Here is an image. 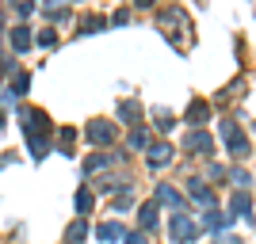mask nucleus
Listing matches in <instances>:
<instances>
[{"label": "nucleus", "mask_w": 256, "mask_h": 244, "mask_svg": "<svg viewBox=\"0 0 256 244\" xmlns=\"http://www.w3.org/2000/svg\"><path fill=\"white\" fill-rule=\"evenodd\" d=\"M76 210H80V214L92 210V191H76Z\"/></svg>", "instance_id": "18"}, {"label": "nucleus", "mask_w": 256, "mask_h": 244, "mask_svg": "<svg viewBox=\"0 0 256 244\" xmlns=\"http://www.w3.org/2000/svg\"><path fill=\"white\" fill-rule=\"evenodd\" d=\"M199 233V225L188 218V214H172V222H168V237L176 244H184V241H192V237Z\"/></svg>", "instance_id": "3"}, {"label": "nucleus", "mask_w": 256, "mask_h": 244, "mask_svg": "<svg viewBox=\"0 0 256 244\" xmlns=\"http://www.w3.org/2000/svg\"><path fill=\"white\" fill-rule=\"evenodd\" d=\"M12 46H16V50H27V46H31V34H27V27H16V31H12Z\"/></svg>", "instance_id": "14"}, {"label": "nucleus", "mask_w": 256, "mask_h": 244, "mask_svg": "<svg viewBox=\"0 0 256 244\" xmlns=\"http://www.w3.org/2000/svg\"><path fill=\"white\" fill-rule=\"evenodd\" d=\"M0 126H4V122H0Z\"/></svg>", "instance_id": "26"}, {"label": "nucleus", "mask_w": 256, "mask_h": 244, "mask_svg": "<svg viewBox=\"0 0 256 244\" xmlns=\"http://www.w3.org/2000/svg\"><path fill=\"white\" fill-rule=\"evenodd\" d=\"M222 141H226V149H230L234 157H248V138L241 134L237 122H230V118L222 122Z\"/></svg>", "instance_id": "2"}, {"label": "nucleus", "mask_w": 256, "mask_h": 244, "mask_svg": "<svg viewBox=\"0 0 256 244\" xmlns=\"http://www.w3.org/2000/svg\"><path fill=\"white\" fill-rule=\"evenodd\" d=\"M153 118H157V126H160V130H172V126H176L172 111H153Z\"/></svg>", "instance_id": "16"}, {"label": "nucleus", "mask_w": 256, "mask_h": 244, "mask_svg": "<svg viewBox=\"0 0 256 244\" xmlns=\"http://www.w3.org/2000/svg\"><path fill=\"white\" fill-rule=\"evenodd\" d=\"M122 241H126V244H150V241H146V233H126Z\"/></svg>", "instance_id": "23"}, {"label": "nucleus", "mask_w": 256, "mask_h": 244, "mask_svg": "<svg viewBox=\"0 0 256 244\" xmlns=\"http://www.w3.org/2000/svg\"><path fill=\"white\" fill-rule=\"evenodd\" d=\"M54 42H58V38H54L50 31H42V34H38V46H54Z\"/></svg>", "instance_id": "24"}, {"label": "nucleus", "mask_w": 256, "mask_h": 244, "mask_svg": "<svg viewBox=\"0 0 256 244\" xmlns=\"http://www.w3.org/2000/svg\"><path fill=\"white\" fill-rule=\"evenodd\" d=\"M23 130H27V145L34 157L46 153V138H50V118L46 111H23Z\"/></svg>", "instance_id": "1"}, {"label": "nucleus", "mask_w": 256, "mask_h": 244, "mask_svg": "<svg viewBox=\"0 0 256 244\" xmlns=\"http://www.w3.org/2000/svg\"><path fill=\"white\" fill-rule=\"evenodd\" d=\"M188 149H192V153H210V138H206L203 130H192V134H188Z\"/></svg>", "instance_id": "8"}, {"label": "nucleus", "mask_w": 256, "mask_h": 244, "mask_svg": "<svg viewBox=\"0 0 256 244\" xmlns=\"http://www.w3.org/2000/svg\"><path fill=\"white\" fill-rule=\"evenodd\" d=\"M214 244H241V237H234V233H218V237H214Z\"/></svg>", "instance_id": "21"}, {"label": "nucleus", "mask_w": 256, "mask_h": 244, "mask_svg": "<svg viewBox=\"0 0 256 244\" xmlns=\"http://www.w3.org/2000/svg\"><path fill=\"white\" fill-rule=\"evenodd\" d=\"M80 27H84V31H80V34H96V31H104V27H107V19H100V15H92V19H84V23H80Z\"/></svg>", "instance_id": "15"}, {"label": "nucleus", "mask_w": 256, "mask_h": 244, "mask_svg": "<svg viewBox=\"0 0 256 244\" xmlns=\"http://www.w3.org/2000/svg\"><path fill=\"white\" fill-rule=\"evenodd\" d=\"M206 118H210V103H199V99H195V103L188 107V122H192V126H203Z\"/></svg>", "instance_id": "7"}, {"label": "nucleus", "mask_w": 256, "mask_h": 244, "mask_svg": "<svg viewBox=\"0 0 256 244\" xmlns=\"http://www.w3.org/2000/svg\"><path fill=\"white\" fill-rule=\"evenodd\" d=\"M88 138L96 141V145H104V141H115V122H104V118H96V122L88 126Z\"/></svg>", "instance_id": "4"}, {"label": "nucleus", "mask_w": 256, "mask_h": 244, "mask_svg": "<svg viewBox=\"0 0 256 244\" xmlns=\"http://www.w3.org/2000/svg\"><path fill=\"white\" fill-rule=\"evenodd\" d=\"M118 118H126V122L138 126V122H142V107L134 103V99H122V103H118Z\"/></svg>", "instance_id": "11"}, {"label": "nucleus", "mask_w": 256, "mask_h": 244, "mask_svg": "<svg viewBox=\"0 0 256 244\" xmlns=\"http://www.w3.org/2000/svg\"><path fill=\"white\" fill-rule=\"evenodd\" d=\"M157 225V202H146L142 206V229H153Z\"/></svg>", "instance_id": "12"}, {"label": "nucleus", "mask_w": 256, "mask_h": 244, "mask_svg": "<svg viewBox=\"0 0 256 244\" xmlns=\"http://www.w3.org/2000/svg\"><path fill=\"white\" fill-rule=\"evenodd\" d=\"M96 237H100V241H107V244H115V241H122L126 233H122V225H118V222H104L96 229Z\"/></svg>", "instance_id": "6"}, {"label": "nucleus", "mask_w": 256, "mask_h": 244, "mask_svg": "<svg viewBox=\"0 0 256 244\" xmlns=\"http://www.w3.org/2000/svg\"><path fill=\"white\" fill-rule=\"evenodd\" d=\"M157 199H160V202H172V206H180V195L172 191V187H164V183L157 187Z\"/></svg>", "instance_id": "17"}, {"label": "nucleus", "mask_w": 256, "mask_h": 244, "mask_svg": "<svg viewBox=\"0 0 256 244\" xmlns=\"http://www.w3.org/2000/svg\"><path fill=\"white\" fill-rule=\"evenodd\" d=\"M130 149H146V145H150V134H146V130H142V126H134V130H130Z\"/></svg>", "instance_id": "13"}, {"label": "nucleus", "mask_w": 256, "mask_h": 244, "mask_svg": "<svg viewBox=\"0 0 256 244\" xmlns=\"http://www.w3.org/2000/svg\"><path fill=\"white\" fill-rule=\"evenodd\" d=\"M104 164H111V157H107V153H96V157L88 160V172H96V168H104Z\"/></svg>", "instance_id": "20"}, {"label": "nucleus", "mask_w": 256, "mask_h": 244, "mask_svg": "<svg viewBox=\"0 0 256 244\" xmlns=\"http://www.w3.org/2000/svg\"><path fill=\"white\" fill-rule=\"evenodd\" d=\"M84 233H88V225H84V222H76L73 229H69V244H76V241H84Z\"/></svg>", "instance_id": "19"}, {"label": "nucleus", "mask_w": 256, "mask_h": 244, "mask_svg": "<svg viewBox=\"0 0 256 244\" xmlns=\"http://www.w3.org/2000/svg\"><path fill=\"white\" fill-rule=\"evenodd\" d=\"M230 176H234V183H237V187H245V183H248V172H241V168H234Z\"/></svg>", "instance_id": "22"}, {"label": "nucleus", "mask_w": 256, "mask_h": 244, "mask_svg": "<svg viewBox=\"0 0 256 244\" xmlns=\"http://www.w3.org/2000/svg\"><path fill=\"white\" fill-rule=\"evenodd\" d=\"M188 191H192V199H195V202H203V206H210V202H214L210 187H203V180H188Z\"/></svg>", "instance_id": "10"}, {"label": "nucleus", "mask_w": 256, "mask_h": 244, "mask_svg": "<svg viewBox=\"0 0 256 244\" xmlns=\"http://www.w3.org/2000/svg\"><path fill=\"white\" fill-rule=\"evenodd\" d=\"M150 168H164V164H168L172 160V145H164V141H157V145H150Z\"/></svg>", "instance_id": "5"}, {"label": "nucleus", "mask_w": 256, "mask_h": 244, "mask_svg": "<svg viewBox=\"0 0 256 244\" xmlns=\"http://www.w3.org/2000/svg\"><path fill=\"white\" fill-rule=\"evenodd\" d=\"M230 210H234V218H248V210H252V199H248L245 191H237L234 199H230Z\"/></svg>", "instance_id": "9"}, {"label": "nucleus", "mask_w": 256, "mask_h": 244, "mask_svg": "<svg viewBox=\"0 0 256 244\" xmlns=\"http://www.w3.org/2000/svg\"><path fill=\"white\" fill-rule=\"evenodd\" d=\"M153 4H157V0H138V8H153Z\"/></svg>", "instance_id": "25"}]
</instances>
